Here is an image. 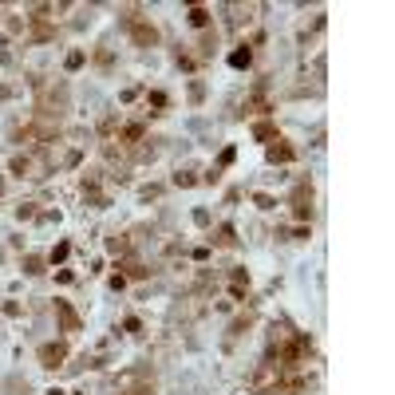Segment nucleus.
I'll return each mask as SVG.
<instances>
[{"label": "nucleus", "mask_w": 395, "mask_h": 395, "mask_svg": "<svg viewBox=\"0 0 395 395\" xmlns=\"http://www.w3.org/2000/svg\"><path fill=\"white\" fill-rule=\"evenodd\" d=\"M40 360H44V367H56L63 360V348H60V344H56V348L47 344V348H40Z\"/></svg>", "instance_id": "nucleus-1"}, {"label": "nucleus", "mask_w": 395, "mask_h": 395, "mask_svg": "<svg viewBox=\"0 0 395 395\" xmlns=\"http://www.w3.org/2000/svg\"><path fill=\"white\" fill-rule=\"evenodd\" d=\"M206 20H210V12H206V8H194V12H190V24H198V28H202Z\"/></svg>", "instance_id": "nucleus-2"}, {"label": "nucleus", "mask_w": 395, "mask_h": 395, "mask_svg": "<svg viewBox=\"0 0 395 395\" xmlns=\"http://www.w3.org/2000/svg\"><path fill=\"white\" fill-rule=\"evenodd\" d=\"M229 63H233V67H245V63H249V52H233V56H229Z\"/></svg>", "instance_id": "nucleus-3"}, {"label": "nucleus", "mask_w": 395, "mask_h": 395, "mask_svg": "<svg viewBox=\"0 0 395 395\" xmlns=\"http://www.w3.org/2000/svg\"><path fill=\"white\" fill-rule=\"evenodd\" d=\"M131 395H151V391H131Z\"/></svg>", "instance_id": "nucleus-4"}]
</instances>
